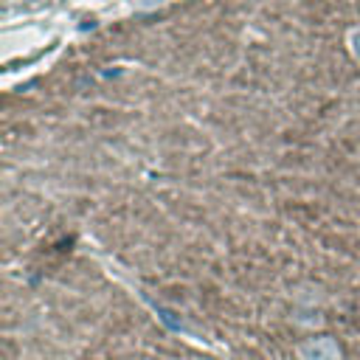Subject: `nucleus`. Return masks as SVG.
Here are the masks:
<instances>
[{
  "instance_id": "nucleus-1",
  "label": "nucleus",
  "mask_w": 360,
  "mask_h": 360,
  "mask_svg": "<svg viewBox=\"0 0 360 360\" xmlns=\"http://www.w3.org/2000/svg\"><path fill=\"white\" fill-rule=\"evenodd\" d=\"M295 360H343V349L332 335H312L295 346Z\"/></svg>"
}]
</instances>
